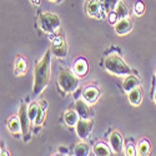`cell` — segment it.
Listing matches in <instances>:
<instances>
[{
	"label": "cell",
	"mask_w": 156,
	"mask_h": 156,
	"mask_svg": "<svg viewBox=\"0 0 156 156\" xmlns=\"http://www.w3.org/2000/svg\"><path fill=\"white\" fill-rule=\"evenodd\" d=\"M51 50H48L41 60L36 64L34 70V87L33 95L39 96L46 89L51 75Z\"/></svg>",
	"instance_id": "obj_1"
},
{
	"label": "cell",
	"mask_w": 156,
	"mask_h": 156,
	"mask_svg": "<svg viewBox=\"0 0 156 156\" xmlns=\"http://www.w3.org/2000/svg\"><path fill=\"white\" fill-rule=\"evenodd\" d=\"M104 68L106 69L108 73L118 75V76H127L133 74L131 68L125 62V60L115 53L105 58V60H104Z\"/></svg>",
	"instance_id": "obj_2"
},
{
	"label": "cell",
	"mask_w": 156,
	"mask_h": 156,
	"mask_svg": "<svg viewBox=\"0 0 156 156\" xmlns=\"http://www.w3.org/2000/svg\"><path fill=\"white\" fill-rule=\"evenodd\" d=\"M58 84L59 87L64 93L71 94L79 86V80H77V75L68 69H62L58 77Z\"/></svg>",
	"instance_id": "obj_3"
},
{
	"label": "cell",
	"mask_w": 156,
	"mask_h": 156,
	"mask_svg": "<svg viewBox=\"0 0 156 156\" xmlns=\"http://www.w3.org/2000/svg\"><path fill=\"white\" fill-rule=\"evenodd\" d=\"M39 24L44 33L54 34L60 28V18L54 12H43L39 18Z\"/></svg>",
	"instance_id": "obj_4"
},
{
	"label": "cell",
	"mask_w": 156,
	"mask_h": 156,
	"mask_svg": "<svg viewBox=\"0 0 156 156\" xmlns=\"http://www.w3.org/2000/svg\"><path fill=\"white\" fill-rule=\"evenodd\" d=\"M51 51L56 58H66L68 56V45L65 41V37L58 35L53 39V45H51Z\"/></svg>",
	"instance_id": "obj_5"
},
{
	"label": "cell",
	"mask_w": 156,
	"mask_h": 156,
	"mask_svg": "<svg viewBox=\"0 0 156 156\" xmlns=\"http://www.w3.org/2000/svg\"><path fill=\"white\" fill-rule=\"evenodd\" d=\"M86 12L89 16L95 19H104L106 16V11L102 8L100 0H89L86 3Z\"/></svg>",
	"instance_id": "obj_6"
},
{
	"label": "cell",
	"mask_w": 156,
	"mask_h": 156,
	"mask_svg": "<svg viewBox=\"0 0 156 156\" xmlns=\"http://www.w3.org/2000/svg\"><path fill=\"white\" fill-rule=\"evenodd\" d=\"M76 134L81 140H85L89 137L90 133L93 130V122L90 120H86V119H80L79 122L76 124Z\"/></svg>",
	"instance_id": "obj_7"
},
{
	"label": "cell",
	"mask_w": 156,
	"mask_h": 156,
	"mask_svg": "<svg viewBox=\"0 0 156 156\" xmlns=\"http://www.w3.org/2000/svg\"><path fill=\"white\" fill-rule=\"evenodd\" d=\"M19 119L21 122V133L23 135L27 136L29 134V129H30V118L28 114V106L25 104H21L20 110H19Z\"/></svg>",
	"instance_id": "obj_8"
},
{
	"label": "cell",
	"mask_w": 156,
	"mask_h": 156,
	"mask_svg": "<svg viewBox=\"0 0 156 156\" xmlns=\"http://www.w3.org/2000/svg\"><path fill=\"white\" fill-rule=\"evenodd\" d=\"M114 29H115V33L122 36V35H126L129 34L130 31L133 30V21L130 20L129 18H124V19H119L114 24Z\"/></svg>",
	"instance_id": "obj_9"
},
{
	"label": "cell",
	"mask_w": 156,
	"mask_h": 156,
	"mask_svg": "<svg viewBox=\"0 0 156 156\" xmlns=\"http://www.w3.org/2000/svg\"><path fill=\"white\" fill-rule=\"evenodd\" d=\"M110 145H111V149L115 152H118V154H121L122 152V149H124V139L120 135V133L114 131L110 135Z\"/></svg>",
	"instance_id": "obj_10"
},
{
	"label": "cell",
	"mask_w": 156,
	"mask_h": 156,
	"mask_svg": "<svg viewBox=\"0 0 156 156\" xmlns=\"http://www.w3.org/2000/svg\"><path fill=\"white\" fill-rule=\"evenodd\" d=\"M83 96L87 104H95L100 98V90L96 86H89L84 90Z\"/></svg>",
	"instance_id": "obj_11"
},
{
	"label": "cell",
	"mask_w": 156,
	"mask_h": 156,
	"mask_svg": "<svg viewBox=\"0 0 156 156\" xmlns=\"http://www.w3.org/2000/svg\"><path fill=\"white\" fill-rule=\"evenodd\" d=\"M89 71V62L86 59L84 58H79L75 62H74V73L79 76V77H84L86 76Z\"/></svg>",
	"instance_id": "obj_12"
},
{
	"label": "cell",
	"mask_w": 156,
	"mask_h": 156,
	"mask_svg": "<svg viewBox=\"0 0 156 156\" xmlns=\"http://www.w3.org/2000/svg\"><path fill=\"white\" fill-rule=\"evenodd\" d=\"M75 110L76 112L79 114L80 119H86V120H90V109L87 106V102L85 100H77L76 104H75Z\"/></svg>",
	"instance_id": "obj_13"
},
{
	"label": "cell",
	"mask_w": 156,
	"mask_h": 156,
	"mask_svg": "<svg viewBox=\"0 0 156 156\" xmlns=\"http://www.w3.org/2000/svg\"><path fill=\"white\" fill-rule=\"evenodd\" d=\"M127 99L133 106H139L142 101V89L140 86L133 89L130 93H127Z\"/></svg>",
	"instance_id": "obj_14"
},
{
	"label": "cell",
	"mask_w": 156,
	"mask_h": 156,
	"mask_svg": "<svg viewBox=\"0 0 156 156\" xmlns=\"http://www.w3.org/2000/svg\"><path fill=\"white\" fill-rule=\"evenodd\" d=\"M137 86H140V80L137 79L135 75H133V74L131 75H127L125 81L122 83V87H124V90H125L126 93H130L133 89H135Z\"/></svg>",
	"instance_id": "obj_15"
},
{
	"label": "cell",
	"mask_w": 156,
	"mask_h": 156,
	"mask_svg": "<svg viewBox=\"0 0 156 156\" xmlns=\"http://www.w3.org/2000/svg\"><path fill=\"white\" fill-rule=\"evenodd\" d=\"M79 120H80V116L76 112V110H69L64 115V121L68 126H76Z\"/></svg>",
	"instance_id": "obj_16"
},
{
	"label": "cell",
	"mask_w": 156,
	"mask_h": 156,
	"mask_svg": "<svg viewBox=\"0 0 156 156\" xmlns=\"http://www.w3.org/2000/svg\"><path fill=\"white\" fill-rule=\"evenodd\" d=\"M27 69H28V62L24 58H19L15 62V66H14V70H15V75L16 76H20V75H24L27 73Z\"/></svg>",
	"instance_id": "obj_17"
},
{
	"label": "cell",
	"mask_w": 156,
	"mask_h": 156,
	"mask_svg": "<svg viewBox=\"0 0 156 156\" xmlns=\"http://www.w3.org/2000/svg\"><path fill=\"white\" fill-rule=\"evenodd\" d=\"M94 154L96 156H110L111 155V150L106 144H104V142H99V144H96L95 147H94Z\"/></svg>",
	"instance_id": "obj_18"
},
{
	"label": "cell",
	"mask_w": 156,
	"mask_h": 156,
	"mask_svg": "<svg viewBox=\"0 0 156 156\" xmlns=\"http://www.w3.org/2000/svg\"><path fill=\"white\" fill-rule=\"evenodd\" d=\"M8 129L9 131L12 133V134H18L21 131V122H20V119L14 116V118H11L8 122Z\"/></svg>",
	"instance_id": "obj_19"
},
{
	"label": "cell",
	"mask_w": 156,
	"mask_h": 156,
	"mask_svg": "<svg viewBox=\"0 0 156 156\" xmlns=\"http://www.w3.org/2000/svg\"><path fill=\"white\" fill-rule=\"evenodd\" d=\"M115 12L118 14L119 19H124V18H129V8L126 6V4L120 0V2L116 4L115 6Z\"/></svg>",
	"instance_id": "obj_20"
},
{
	"label": "cell",
	"mask_w": 156,
	"mask_h": 156,
	"mask_svg": "<svg viewBox=\"0 0 156 156\" xmlns=\"http://www.w3.org/2000/svg\"><path fill=\"white\" fill-rule=\"evenodd\" d=\"M150 149H151V145H150L149 140L142 139V140L139 141V144H137V154H139V155H141V156L149 155Z\"/></svg>",
	"instance_id": "obj_21"
},
{
	"label": "cell",
	"mask_w": 156,
	"mask_h": 156,
	"mask_svg": "<svg viewBox=\"0 0 156 156\" xmlns=\"http://www.w3.org/2000/svg\"><path fill=\"white\" fill-rule=\"evenodd\" d=\"M119 2L120 0H100L102 8L105 9L106 12H111L112 10H115V6Z\"/></svg>",
	"instance_id": "obj_22"
},
{
	"label": "cell",
	"mask_w": 156,
	"mask_h": 156,
	"mask_svg": "<svg viewBox=\"0 0 156 156\" xmlns=\"http://www.w3.org/2000/svg\"><path fill=\"white\" fill-rule=\"evenodd\" d=\"M37 110H39L37 102H31L30 105L28 106V114H29V118H30V121L31 122H35V120H36Z\"/></svg>",
	"instance_id": "obj_23"
},
{
	"label": "cell",
	"mask_w": 156,
	"mask_h": 156,
	"mask_svg": "<svg viewBox=\"0 0 156 156\" xmlns=\"http://www.w3.org/2000/svg\"><path fill=\"white\" fill-rule=\"evenodd\" d=\"M74 154L77 156H86V155H89V146L86 144H84V142L77 144L74 149Z\"/></svg>",
	"instance_id": "obj_24"
},
{
	"label": "cell",
	"mask_w": 156,
	"mask_h": 156,
	"mask_svg": "<svg viewBox=\"0 0 156 156\" xmlns=\"http://www.w3.org/2000/svg\"><path fill=\"white\" fill-rule=\"evenodd\" d=\"M45 108H46V102H44V105H39V110H37V116L35 120V125H41L44 119H45Z\"/></svg>",
	"instance_id": "obj_25"
},
{
	"label": "cell",
	"mask_w": 156,
	"mask_h": 156,
	"mask_svg": "<svg viewBox=\"0 0 156 156\" xmlns=\"http://www.w3.org/2000/svg\"><path fill=\"white\" fill-rule=\"evenodd\" d=\"M134 11H135V14L137 16H141L142 14H144V11H145V4H144V2H141V0L136 2L135 6H134Z\"/></svg>",
	"instance_id": "obj_26"
},
{
	"label": "cell",
	"mask_w": 156,
	"mask_h": 156,
	"mask_svg": "<svg viewBox=\"0 0 156 156\" xmlns=\"http://www.w3.org/2000/svg\"><path fill=\"white\" fill-rule=\"evenodd\" d=\"M109 20H110V23H111V24H115L116 21L119 20V16H118V14L115 12V10H112V11L110 12V14H109Z\"/></svg>",
	"instance_id": "obj_27"
},
{
	"label": "cell",
	"mask_w": 156,
	"mask_h": 156,
	"mask_svg": "<svg viewBox=\"0 0 156 156\" xmlns=\"http://www.w3.org/2000/svg\"><path fill=\"white\" fill-rule=\"evenodd\" d=\"M126 155L127 156H134L136 155V151H135V147L133 146V144H129L127 147H126Z\"/></svg>",
	"instance_id": "obj_28"
},
{
	"label": "cell",
	"mask_w": 156,
	"mask_h": 156,
	"mask_svg": "<svg viewBox=\"0 0 156 156\" xmlns=\"http://www.w3.org/2000/svg\"><path fill=\"white\" fill-rule=\"evenodd\" d=\"M59 151H60V152H64L65 155L68 154V149H66V147H59Z\"/></svg>",
	"instance_id": "obj_29"
},
{
	"label": "cell",
	"mask_w": 156,
	"mask_h": 156,
	"mask_svg": "<svg viewBox=\"0 0 156 156\" xmlns=\"http://www.w3.org/2000/svg\"><path fill=\"white\" fill-rule=\"evenodd\" d=\"M154 102L156 104V86H155V89H154Z\"/></svg>",
	"instance_id": "obj_30"
},
{
	"label": "cell",
	"mask_w": 156,
	"mask_h": 156,
	"mask_svg": "<svg viewBox=\"0 0 156 156\" xmlns=\"http://www.w3.org/2000/svg\"><path fill=\"white\" fill-rule=\"evenodd\" d=\"M3 155H9V152H8V151H3V150H2V156H3Z\"/></svg>",
	"instance_id": "obj_31"
},
{
	"label": "cell",
	"mask_w": 156,
	"mask_h": 156,
	"mask_svg": "<svg viewBox=\"0 0 156 156\" xmlns=\"http://www.w3.org/2000/svg\"><path fill=\"white\" fill-rule=\"evenodd\" d=\"M31 2H33V3H35V4H36V5H37V4H39V0H31Z\"/></svg>",
	"instance_id": "obj_32"
},
{
	"label": "cell",
	"mask_w": 156,
	"mask_h": 156,
	"mask_svg": "<svg viewBox=\"0 0 156 156\" xmlns=\"http://www.w3.org/2000/svg\"><path fill=\"white\" fill-rule=\"evenodd\" d=\"M50 2H54L55 3V2H58V0H50Z\"/></svg>",
	"instance_id": "obj_33"
}]
</instances>
